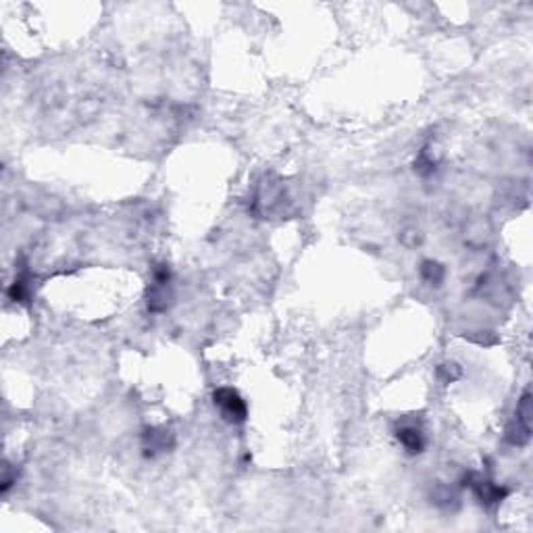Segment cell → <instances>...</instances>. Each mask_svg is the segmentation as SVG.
Wrapping results in <instances>:
<instances>
[{"label":"cell","instance_id":"1","mask_svg":"<svg viewBox=\"0 0 533 533\" xmlns=\"http://www.w3.org/2000/svg\"><path fill=\"white\" fill-rule=\"evenodd\" d=\"M215 406L221 411V415L229 421V423H244L248 417V406L242 400V396L231 390V387H219L215 392Z\"/></svg>","mask_w":533,"mask_h":533},{"label":"cell","instance_id":"2","mask_svg":"<svg viewBox=\"0 0 533 533\" xmlns=\"http://www.w3.org/2000/svg\"><path fill=\"white\" fill-rule=\"evenodd\" d=\"M506 438L512 446H525L532 438V398L529 394L523 396L519 409H517V419L508 427Z\"/></svg>","mask_w":533,"mask_h":533},{"label":"cell","instance_id":"3","mask_svg":"<svg viewBox=\"0 0 533 533\" xmlns=\"http://www.w3.org/2000/svg\"><path fill=\"white\" fill-rule=\"evenodd\" d=\"M171 303V271L169 266L160 265L154 269L153 286L148 294V308L154 312L165 310Z\"/></svg>","mask_w":533,"mask_h":533},{"label":"cell","instance_id":"4","mask_svg":"<svg viewBox=\"0 0 533 533\" xmlns=\"http://www.w3.org/2000/svg\"><path fill=\"white\" fill-rule=\"evenodd\" d=\"M471 488H473L475 496L481 500V504H498L504 496L508 494L506 488L496 486L492 481H484V479H475V481L471 484Z\"/></svg>","mask_w":533,"mask_h":533},{"label":"cell","instance_id":"5","mask_svg":"<svg viewBox=\"0 0 533 533\" xmlns=\"http://www.w3.org/2000/svg\"><path fill=\"white\" fill-rule=\"evenodd\" d=\"M398 440L400 444L406 448V452L411 455H419L425 448V438H423V431L415 425H404L398 429Z\"/></svg>","mask_w":533,"mask_h":533},{"label":"cell","instance_id":"6","mask_svg":"<svg viewBox=\"0 0 533 533\" xmlns=\"http://www.w3.org/2000/svg\"><path fill=\"white\" fill-rule=\"evenodd\" d=\"M144 444H146V450L163 452V450L171 448V435H169V431L151 429L148 433H144Z\"/></svg>","mask_w":533,"mask_h":533},{"label":"cell","instance_id":"7","mask_svg":"<svg viewBox=\"0 0 533 533\" xmlns=\"http://www.w3.org/2000/svg\"><path fill=\"white\" fill-rule=\"evenodd\" d=\"M421 275H423V279L427 283H435L438 286L444 279V266L440 265V263H435V261H425L423 266H421Z\"/></svg>","mask_w":533,"mask_h":533}]
</instances>
